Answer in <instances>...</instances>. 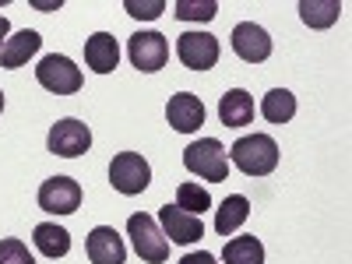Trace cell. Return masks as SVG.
Here are the masks:
<instances>
[{
    "label": "cell",
    "mask_w": 352,
    "mask_h": 264,
    "mask_svg": "<svg viewBox=\"0 0 352 264\" xmlns=\"http://www.w3.org/2000/svg\"><path fill=\"white\" fill-rule=\"evenodd\" d=\"M0 264H36L21 240H0Z\"/></svg>",
    "instance_id": "24"
},
{
    "label": "cell",
    "mask_w": 352,
    "mask_h": 264,
    "mask_svg": "<svg viewBox=\"0 0 352 264\" xmlns=\"http://www.w3.org/2000/svg\"><path fill=\"white\" fill-rule=\"evenodd\" d=\"M338 14H342L338 0H303L300 4V18L310 28H331L338 21Z\"/></svg>",
    "instance_id": "21"
},
{
    "label": "cell",
    "mask_w": 352,
    "mask_h": 264,
    "mask_svg": "<svg viewBox=\"0 0 352 264\" xmlns=\"http://www.w3.org/2000/svg\"><path fill=\"white\" fill-rule=\"evenodd\" d=\"M50 152L53 155H60V159H78L85 155L88 148H92V131H88V124L74 120V116H67V120H56L50 127Z\"/></svg>",
    "instance_id": "6"
},
{
    "label": "cell",
    "mask_w": 352,
    "mask_h": 264,
    "mask_svg": "<svg viewBox=\"0 0 352 264\" xmlns=\"http://www.w3.org/2000/svg\"><path fill=\"white\" fill-rule=\"evenodd\" d=\"M127 56H131V64H134L138 71L155 74V71H162L166 60H169V43H166V36H159V32H134L131 43H127Z\"/></svg>",
    "instance_id": "8"
},
{
    "label": "cell",
    "mask_w": 352,
    "mask_h": 264,
    "mask_svg": "<svg viewBox=\"0 0 352 264\" xmlns=\"http://www.w3.org/2000/svg\"><path fill=\"white\" fill-rule=\"evenodd\" d=\"M127 236H131V243H134V250L144 264H166L169 261V240L162 236V229L152 215L134 212L127 219Z\"/></svg>",
    "instance_id": "3"
},
{
    "label": "cell",
    "mask_w": 352,
    "mask_h": 264,
    "mask_svg": "<svg viewBox=\"0 0 352 264\" xmlns=\"http://www.w3.org/2000/svg\"><path fill=\"white\" fill-rule=\"evenodd\" d=\"M250 215V201L243 194H229L222 204H219V212H215V232L219 236H232Z\"/></svg>",
    "instance_id": "18"
},
{
    "label": "cell",
    "mask_w": 352,
    "mask_h": 264,
    "mask_svg": "<svg viewBox=\"0 0 352 264\" xmlns=\"http://www.w3.org/2000/svg\"><path fill=\"white\" fill-rule=\"evenodd\" d=\"M32 243H36V250L43 257H53L56 261V257H64L71 250V232L64 226H56V222H39L32 229Z\"/></svg>",
    "instance_id": "17"
},
{
    "label": "cell",
    "mask_w": 352,
    "mask_h": 264,
    "mask_svg": "<svg viewBox=\"0 0 352 264\" xmlns=\"http://www.w3.org/2000/svg\"><path fill=\"white\" fill-rule=\"evenodd\" d=\"M8 32H11V21H8L4 14H0V46L8 43Z\"/></svg>",
    "instance_id": "27"
},
{
    "label": "cell",
    "mask_w": 352,
    "mask_h": 264,
    "mask_svg": "<svg viewBox=\"0 0 352 264\" xmlns=\"http://www.w3.org/2000/svg\"><path fill=\"white\" fill-rule=\"evenodd\" d=\"M184 166L194 176H201V180H208V184L229 180V155H226V148L215 138H201V141L187 144L184 148Z\"/></svg>",
    "instance_id": "2"
},
{
    "label": "cell",
    "mask_w": 352,
    "mask_h": 264,
    "mask_svg": "<svg viewBox=\"0 0 352 264\" xmlns=\"http://www.w3.org/2000/svg\"><path fill=\"white\" fill-rule=\"evenodd\" d=\"M85 64L92 67L96 74L116 71V64H120V46H116V39L109 32L88 36V43H85Z\"/></svg>",
    "instance_id": "15"
},
{
    "label": "cell",
    "mask_w": 352,
    "mask_h": 264,
    "mask_svg": "<svg viewBox=\"0 0 352 264\" xmlns=\"http://www.w3.org/2000/svg\"><path fill=\"white\" fill-rule=\"evenodd\" d=\"M176 56L187 71H208L219 64V39L208 32H184L176 39Z\"/></svg>",
    "instance_id": "9"
},
{
    "label": "cell",
    "mask_w": 352,
    "mask_h": 264,
    "mask_svg": "<svg viewBox=\"0 0 352 264\" xmlns=\"http://www.w3.org/2000/svg\"><path fill=\"white\" fill-rule=\"evenodd\" d=\"M109 184H113V190H120V194H127V197L148 190V184H152V166H148V159L138 155V152L113 155V162H109Z\"/></svg>",
    "instance_id": "4"
},
{
    "label": "cell",
    "mask_w": 352,
    "mask_h": 264,
    "mask_svg": "<svg viewBox=\"0 0 352 264\" xmlns=\"http://www.w3.org/2000/svg\"><path fill=\"white\" fill-rule=\"evenodd\" d=\"M232 53L240 56V60H247V64H264L272 56V36L264 32L261 25H254V21H240L236 28H232Z\"/></svg>",
    "instance_id": "10"
},
{
    "label": "cell",
    "mask_w": 352,
    "mask_h": 264,
    "mask_svg": "<svg viewBox=\"0 0 352 264\" xmlns=\"http://www.w3.org/2000/svg\"><path fill=\"white\" fill-rule=\"evenodd\" d=\"M39 208L50 215H74L81 208V184L71 176H50L39 187Z\"/></svg>",
    "instance_id": "7"
},
{
    "label": "cell",
    "mask_w": 352,
    "mask_h": 264,
    "mask_svg": "<svg viewBox=\"0 0 352 264\" xmlns=\"http://www.w3.org/2000/svg\"><path fill=\"white\" fill-rule=\"evenodd\" d=\"M176 208H184L187 215H204V212L212 208V194H208V187L180 184V187H176Z\"/></svg>",
    "instance_id": "22"
},
{
    "label": "cell",
    "mask_w": 352,
    "mask_h": 264,
    "mask_svg": "<svg viewBox=\"0 0 352 264\" xmlns=\"http://www.w3.org/2000/svg\"><path fill=\"white\" fill-rule=\"evenodd\" d=\"M261 116L268 124H289L292 116H296V96L289 92V88H272L268 96L261 99Z\"/></svg>",
    "instance_id": "19"
},
{
    "label": "cell",
    "mask_w": 352,
    "mask_h": 264,
    "mask_svg": "<svg viewBox=\"0 0 352 264\" xmlns=\"http://www.w3.org/2000/svg\"><path fill=\"white\" fill-rule=\"evenodd\" d=\"M226 264H264V243L257 236H232L222 250Z\"/></svg>",
    "instance_id": "20"
},
{
    "label": "cell",
    "mask_w": 352,
    "mask_h": 264,
    "mask_svg": "<svg viewBox=\"0 0 352 264\" xmlns=\"http://www.w3.org/2000/svg\"><path fill=\"white\" fill-rule=\"evenodd\" d=\"M229 162L243 176H268L278 166V144L268 134H247L229 148Z\"/></svg>",
    "instance_id": "1"
},
{
    "label": "cell",
    "mask_w": 352,
    "mask_h": 264,
    "mask_svg": "<svg viewBox=\"0 0 352 264\" xmlns=\"http://www.w3.org/2000/svg\"><path fill=\"white\" fill-rule=\"evenodd\" d=\"M159 226H162V236H169L173 243H197L204 236V222L201 215H187L184 208H176V204H162L159 208Z\"/></svg>",
    "instance_id": "11"
},
{
    "label": "cell",
    "mask_w": 352,
    "mask_h": 264,
    "mask_svg": "<svg viewBox=\"0 0 352 264\" xmlns=\"http://www.w3.org/2000/svg\"><path fill=\"white\" fill-rule=\"evenodd\" d=\"M39 46H43L39 32H32V28H21V32L8 36V43L0 46V67H8V71L25 67V64H28V56H36V53H39Z\"/></svg>",
    "instance_id": "14"
},
{
    "label": "cell",
    "mask_w": 352,
    "mask_h": 264,
    "mask_svg": "<svg viewBox=\"0 0 352 264\" xmlns=\"http://www.w3.org/2000/svg\"><path fill=\"white\" fill-rule=\"evenodd\" d=\"M85 250H88V261L92 264H124L127 261V247L113 226H96L88 232Z\"/></svg>",
    "instance_id": "13"
},
{
    "label": "cell",
    "mask_w": 352,
    "mask_h": 264,
    "mask_svg": "<svg viewBox=\"0 0 352 264\" xmlns=\"http://www.w3.org/2000/svg\"><path fill=\"white\" fill-rule=\"evenodd\" d=\"M166 120L173 131H180V134H194L201 131L204 124V102L190 92H176L169 102H166Z\"/></svg>",
    "instance_id": "12"
},
{
    "label": "cell",
    "mask_w": 352,
    "mask_h": 264,
    "mask_svg": "<svg viewBox=\"0 0 352 264\" xmlns=\"http://www.w3.org/2000/svg\"><path fill=\"white\" fill-rule=\"evenodd\" d=\"M0 113H4V92H0Z\"/></svg>",
    "instance_id": "28"
},
{
    "label": "cell",
    "mask_w": 352,
    "mask_h": 264,
    "mask_svg": "<svg viewBox=\"0 0 352 264\" xmlns=\"http://www.w3.org/2000/svg\"><path fill=\"white\" fill-rule=\"evenodd\" d=\"M219 120L222 127H247L254 120V99L243 88H229V92L219 99Z\"/></svg>",
    "instance_id": "16"
},
{
    "label": "cell",
    "mask_w": 352,
    "mask_h": 264,
    "mask_svg": "<svg viewBox=\"0 0 352 264\" xmlns=\"http://www.w3.org/2000/svg\"><path fill=\"white\" fill-rule=\"evenodd\" d=\"M180 264H215V257L208 250H197V254H184Z\"/></svg>",
    "instance_id": "26"
},
{
    "label": "cell",
    "mask_w": 352,
    "mask_h": 264,
    "mask_svg": "<svg viewBox=\"0 0 352 264\" xmlns=\"http://www.w3.org/2000/svg\"><path fill=\"white\" fill-rule=\"evenodd\" d=\"M173 14L180 21H212L219 14V4L215 0H201V4H194V0H180Z\"/></svg>",
    "instance_id": "23"
},
{
    "label": "cell",
    "mask_w": 352,
    "mask_h": 264,
    "mask_svg": "<svg viewBox=\"0 0 352 264\" xmlns=\"http://www.w3.org/2000/svg\"><path fill=\"white\" fill-rule=\"evenodd\" d=\"M36 81L53 96H74V92H81V85H85V78L74 67V60H67V56H60V53L43 56L39 67H36Z\"/></svg>",
    "instance_id": "5"
},
{
    "label": "cell",
    "mask_w": 352,
    "mask_h": 264,
    "mask_svg": "<svg viewBox=\"0 0 352 264\" xmlns=\"http://www.w3.org/2000/svg\"><path fill=\"white\" fill-rule=\"evenodd\" d=\"M124 11L134 14V18H141V21H152V18H159L166 11V0H144V4H141V0H127Z\"/></svg>",
    "instance_id": "25"
}]
</instances>
